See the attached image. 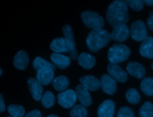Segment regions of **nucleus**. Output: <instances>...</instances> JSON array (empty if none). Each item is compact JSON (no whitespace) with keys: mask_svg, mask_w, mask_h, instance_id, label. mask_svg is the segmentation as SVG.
<instances>
[{"mask_svg":"<svg viewBox=\"0 0 153 117\" xmlns=\"http://www.w3.org/2000/svg\"><path fill=\"white\" fill-rule=\"evenodd\" d=\"M106 20L112 27L126 25L128 20V7L124 1H114L108 7Z\"/></svg>","mask_w":153,"mask_h":117,"instance_id":"1","label":"nucleus"},{"mask_svg":"<svg viewBox=\"0 0 153 117\" xmlns=\"http://www.w3.org/2000/svg\"><path fill=\"white\" fill-rule=\"evenodd\" d=\"M111 39V34L107 30L102 28L94 29L88 34L86 43L91 51L96 52L101 48L108 45Z\"/></svg>","mask_w":153,"mask_h":117,"instance_id":"2","label":"nucleus"},{"mask_svg":"<svg viewBox=\"0 0 153 117\" xmlns=\"http://www.w3.org/2000/svg\"><path fill=\"white\" fill-rule=\"evenodd\" d=\"M130 54V49L123 44H115L108 52V59L110 63L118 64L128 59Z\"/></svg>","mask_w":153,"mask_h":117,"instance_id":"3","label":"nucleus"},{"mask_svg":"<svg viewBox=\"0 0 153 117\" xmlns=\"http://www.w3.org/2000/svg\"><path fill=\"white\" fill-rule=\"evenodd\" d=\"M81 17L83 23L88 28L93 29L102 28L105 24L103 17L95 11H83L81 13Z\"/></svg>","mask_w":153,"mask_h":117,"instance_id":"4","label":"nucleus"},{"mask_svg":"<svg viewBox=\"0 0 153 117\" xmlns=\"http://www.w3.org/2000/svg\"><path fill=\"white\" fill-rule=\"evenodd\" d=\"M63 34L66 43L68 52L69 53L70 58L75 60L78 58V55L76 49V46L74 41V34L72 28L69 25H65L63 27Z\"/></svg>","mask_w":153,"mask_h":117,"instance_id":"5","label":"nucleus"},{"mask_svg":"<svg viewBox=\"0 0 153 117\" xmlns=\"http://www.w3.org/2000/svg\"><path fill=\"white\" fill-rule=\"evenodd\" d=\"M130 34L132 38L137 41H143L148 37L146 27L140 20H136L131 24Z\"/></svg>","mask_w":153,"mask_h":117,"instance_id":"6","label":"nucleus"},{"mask_svg":"<svg viewBox=\"0 0 153 117\" xmlns=\"http://www.w3.org/2000/svg\"><path fill=\"white\" fill-rule=\"evenodd\" d=\"M77 97L75 92L72 89H68L60 92L57 95L58 103L63 107L69 109L74 107Z\"/></svg>","mask_w":153,"mask_h":117,"instance_id":"7","label":"nucleus"},{"mask_svg":"<svg viewBox=\"0 0 153 117\" xmlns=\"http://www.w3.org/2000/svg\"><path fill=\"white\" fill-rule=\"evenodd\" d=\"M107 71L110 76L115 80L121 83H124L127 80V74L118 64L109 63Z\"/></svg>","mask_w":153,"mask_h":117,"instance_id":"8","label":"nucleus"},{"mask_svg":"<svg viewBox=\"0 0 153 117\" xmlns=\"http://www.w3.org/2000/svg\"><path fill=\"white\" fill-rule=\"evenodd\" d=\"M54 70L50 67H44L37 71L36 79L42 85H48L54 79Z\"/></svg>","mask_w":153,"mask_h":117,"instance_id":"9","label":"nucleus"},{"mask_svg":"<svg viewBox=\"0 0 153 117\" xmlns=\"http://www.w3.org/2000/svg\"><path fill=\"white\" fill-rule=\"evenodd\" d=\"M100 86L102 91L109 95L114 94L117 91L115 80L108 74H103L100 79Z\"/></svg>","mask_w":153,"mask_h":117,"instance_id":"10","label":"nucleus"},{"mask_svg":"<svg viewBox=\"0 0 153 117\" xmlns=\"http://www.w3.org/2000/svg\"><path fill=\"white\" fill-rule=\"evenodd\" d=\"M27 85L33 98L35 101H39L42 97L43 92L42 85L36 79L30 77L27 80Z\"/></svg>","mask_w":153,"mask_h":117,"instance_id":"11","label":"nucleus"},{"mask_svg":"<svg viewBox=\"0 0 153 117\" xmlns=\"http://www.w3.org/2000/svg\"><path fill=\"white\" fill-rule=\"evenodd\" d=\"M77 98L81 104L83 106H89L91 104V97L90 95L88 90L82 84L78 85L75 91Z\"/></svg>","mask_w":153,"mask_h":117,"instance_id":"12","label":"nucleus"},{"mask_svg":"<svg viewBox=\"0 0 153 117\" xmlns=\"http://www.w3.org/2000/svg\"><path fill=\"white\" fill-rule=\"evenodd\" d=\"M130 34V31L126 25H122L115 27L111 34V37L114 40L122 42L126 40Z\"/></svg>","mask_w":153,"mask_h":117,"instance_id":"13","label":"nucleus"},{"mask_svg":"<svg viewBox=\"0 0 153 117\" xmlns=\"http://www.w3.org/2000/svg\"><path fill=\"white\" fill-rule=\"evenodd\" d=\"M115 112V103L111 100L103 101L98 107L99 117H113Z\"/></svg>","mask_w":153,"mask_h":117,"instance_id":"14","label":"nucleus"},{"mask_svg":"<svg viewBox=\"0 0 153 117\" xmlns=\"http://www.w3.org/2000/svg\"><path fill=\"white\" fill-rule=\"evenodd\" d=\"M126 70L130 75L139 79L143 78L146 74L145 67L137 62H129L127 65Z\"/></svg>","mask_w":153,"mask_h":117,"instance_id":"15","label":"nucleus"},{"mask_svg":"<svg viewBox=\"0 0 153 117\" xmlns=\"http://www.w3.org/2000/svg\"><path fill=\"white\" fill-rule=\"evenodd\" d=\"M140 54L147 58H153V38L148 36L143 40L139 47Z\"/></svg>","mask_w":153,"mask_h":117,"instance_id":"16","label":"nucleus"},{"mask_svg":"<svg viewBox=\"0 0 153 117\" xmlns=\"http://www.w3.org/2000/svg\"><path fill=\"white\" fill-rule=\"evenodd\" d=\"M79 81L88 91H94L97 90L100 86V80L91 75H85L79 78Z\"/></svg>","mask_w":153,"mask_h":117,"instance_id":"17","label":"nucleus"},{"mask_svg":"<svg viewBox=\"0 0 153 117\" xmlns=\"http://www.w3.org/2000/svg\"><path fill=\"white\" fill-rule=\"evenodd\" d=\"M29 64V58L26 52L24 50L19 51L14 56L13 64L16 68L20 70H24Z\"/></svg>","mask_w":153,"mask_h":117,"instance_id":"18","label":"nucleus"},{"mask_svg":"<svg viewBox=\"0 0 153 117\" xmlns=\"http://www.w3.org/2000/svg\"><path fill=\"white\" fill-rule=\"evenodd\" d=\"M50 59L53 65L60 69L67 68L71 64L70 58L68 56L57 53H52L50 56Z\"/></svg>","mask_w":153,"mask_h":117,"instance_id":"19","label":"nucleus"},{"mask_svg":"<svg viewBox=\"0 0 153 117\" xmlns=\"http://www.w3.org/2000/svg\"><path fill=\"white\" fill-rule=\"evenodd\" d=\"M78 64L84 69H91L96 64V59L91 55L83 52L81 53L78 57Z\"/></svg>","mask_w":153,"mask_h":117,"instance_id":"20","label":"nucleus"},{"mask_svg":"<svg viewBox=\"0 0 153 117\" xmlns=\"http://www.w3.org/2000/svg\"><path fill=\"white\" fill-rule=\"evenodd\" d=\"M50 47L54 53H59L61 52H68L66 43L63 37H60L53 40L50 43Z\"/></svg>","mask_w":153,"mask_h":117,"instance_id":"21","label":"nucleus"},{"mask_svg":"<svg viewBox=\"0 0 153 117\" xmlns=\"http://www.w3.org/2000/svg\"><path fill=\"white\" fill-rule=\"evenodd\" d=\"M69 82L68 77L62 75L54 78L52 82L53 88L58 91H62L66 89L69 86Z\"/></svg>","mask_w":153,"mask_h":117,"instance_id":"22","label":"nucleus"},{"mask_svg":"<svg viewBox=\"0 0 153 117\" xmlns=\"http://www.w3.org/2000/svg\"><path fill=\"white\" fill-rule=\"evenodd\" d=\"M142 91L147 96L153 95V77H146L140 83Z\"/></svg>","mask_w":153,"mask_h":117,"instance_id":"23","label":"nucleus"},{"mask_svg":"<svg viewBox=\"0 0 153 117\" xmlns=\"http://www.w3.org/2000/svg\"><path fill=\"white\" fill-rule=\"evenodd\" d=\"M41 101L42 106L45 108L48 109L51 107L54 104L55 97L51 92L47 91L42 95Z\"/></svg>","mask_w":153,"mask_h":117,"instance_id":"24","label":"nucleus"},{"mask_svg":"<svg viewBox=\"0 0 153 117\" xmlns=\"http://www.w3.org/2000/svg\"><path fill=\"white\" fill-rule=\"evenodd\" d=\"M88 113L86 107L82 104H76L70 111L71 117H86Z\"/></svg>","mask_w":153,"mask_h":117,"instance_id":"25","label":"nucleus"},{"mask_svg":"<svg viewBox=\"0 0 153 117\" xmlns=\"http://www.w3.org/2000/svg\"><path fill=\"white\" fill-rule=\"evenodd\" d=\"M126 97L127 101L133 104H137L140 100V96L138 91L134 88H130L126 92Z\"/></svg>","mask_w":153,"mask_h":117,"instance_id":"26","label":"nucleus"},{"mask_svg":"<svg viewBox=\"0 0 153 117\" xmlns=\"http://www.w3.org/2000/svg\"><path fill=\"white\" fill-rule=\"evenodd\" d=\"M33 66L35 70L36 71H38L39 69L44 67H50L54 70H56V67L53 64L50 63L40 56H37L35 58L33 62Z\"/></svg>","mask_w":153,"mask_h":117,"instance_id":"27","label":"nucleus"},{"mask_svg":"<svg viewBox=\"0 0 153 117\" xmlns=\"http://www.w3.org/2000/svg\"><path fill=\"white\" fill-rule=\"evenodd\" d=\"M8 113L12 117H23L25 115V108L18 104H11L7 108Z\"/></svg>","mask_w":153,"mask_h":117,"instance_id":"28","label":"nucleus"},{"mask_svg":"<svg viewBox=\"0 0 153 117\" xmlns=\"http://www.w3.org/2000/svg\"><path fill=\"white\" fill-rule=\"evenodd\" d=\"M140 117H153V105L151 102H145L139 110Z\"/></svg>","mask_w":153,"mask_h":117,"instance_id":"29","label":"nucleus"},{"mask_svg":"<svg viewBox=\"0 0 153 117\" xmlns=\"http://www.w3.org/2000/svg\"><path fill=\"white\" fill-rule=\"evenodd\" d=\"M125 2L132 10L136 11H139L143 8V1L141 0H127Z\"/></svg>","mask_w":153,"mask_h":117,"instance_id":"30","label":"nucleus"},{"mask_svg":"<svg viewBox=\"0 0 153 117\" xmlns=\"http://www.w3.org/2000/svg\"><path fill=\"white\" fill-rule=\"evenodd\" d=\"M133 111L126 106L121 107L118 112L117 117H134Z\"/></svg>","mask_w":153,"mask_h":117,"instance_id":"31","label":"nucleus"},{"mask_svg":"<svg viewBox=\"0 0 153 117\" xmlns=\"http://www.w3.org/2000/svg\"><path fill=\"white\" fill-rule=\"evenodd\" d=\"M25 117H41V113L38 109H34L25 115Z\"/></svg>","mask_w":153,"mask_h":117,"instance_id":"32","label":"nucleus"},{"mask_svg":"<svg viewBox=\"0 0 153 117\" xmlns=\"http://www.w3.org/2000/svg\"><path fill=\"white\" fill-rule=\"evenodd\" d=\"M146 23H147V25H148V28L151 30L153 31V10L150 12L149 17L147 19Z\"/></svg>","mask_w":153,"mask_h":117,"instance_id":"33","label":"nucleus"},{"mask_svg":"<svg viewBox=\"0 0 153 117\" xmlns=\"http://www.w3.org/2000/svg\"><path fill=\"white\" fill-rule=\"evenodd\" d=\"M5 110V104L4 103L2 95L0 94V113L4 112Z\"/></svg>","mask_w":153,"mask_h":117,"instance_id":"34","label":"nucleus"},{"mask_svg":"<svg viewBox=\"0 0 153 117\" xmlns=\"http://www.w3.org/2000/svg\"><path fill=\"white\" fill-rule=\"evenodd\" d=\"M143 1V3L148 6L153 5V0H144Z\"/></svg>","mask_w":153,"mask_h":117,"instance_id":"35","label":"nucleus"},{"mask_svg":"<svg viewBox=\"0 0 153 117\" xmlns=\"http://www.w3.org/2000/svg\"><path fill=\"white\" fill-rule=\"evenodd\" d=\"M47 117H58V116L56 115H48Z\"/></svg>","mask_w":153,"mask_h":117,"instance_id":"36","label":"nucleus"},{"mask_svg":"<svg viewBox=\"0 0 153 117\" xmlns=\"http://www.w3.org/2000/svg\"><path fill=\"white\" fill-rule=\"evenodd\" d=\"M2 73V69H1V67H0V76H1Z\"/></svg>","mask_w":153,"mask_h":117,"instance_id":"37","label":"nucleus"},{"mask_svg":"<svg viewBox=\"0 0 153 117\" xmlns=\"http://www.w3.org/2000/svg\"><path fill=\"white\" fill-rule=\"evenodd\" d=\"M151 68H152V69L153 70V62H152V64H151Z\"/></svg>","mask_w":153,"mask_h":117,"instance_id":"38","label":"nucleus"},{"mask_svg":"<svg viewBox=\"0 0 153 117\" xmlns=\"http://www.w3.org/2000/svg\"><path fill=\"white\" fill-rule=\"evenodd\" d=\"M7 117H12V116H7Z\"/></svg>","mask_w":153,"mask_h":117,"instance_id":"39","label":"nucleus"}]
</instances>
